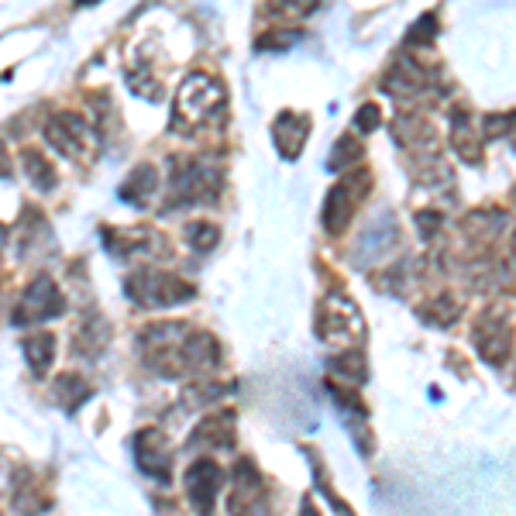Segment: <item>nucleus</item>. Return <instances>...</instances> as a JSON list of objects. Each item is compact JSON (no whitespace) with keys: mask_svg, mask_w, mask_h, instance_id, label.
<instances>
[{"mask_svg":"<svg viewBox=\"0 0 516 516\" xmlns=\"http://www.w3.org/2000/svg\"><path fill=\"white\" fill-rule=\"evenodd\" d=\"M221 104H224V86L207 73H193L176 93V104H172V128L193 131L197 124L210 121Z\"/></svg>","mask_w":516,"mask_h":516,"instance_id":"f257e3e1","label":"nucleus"},{"mask_svg":"<svg viewBox=\"0 0 516 516\" xmlns=\"http://www.w3.org/2000/svg\"><path fill=\"white\" fill-rule=\"evenodd\" d=\"M172 207H193V203H214L221 193V169L210 159H176L169 176Z\"/></svg>","mask_w":516,"mask_h":516,"instance_id":"f03ea898","label":"nucleus"},{"mask_svg":"<svg viewBox=\"0 0 516 516\" xmlns=\"http://www.w3.org/2000/svg\"><path fill=\"white\" fill-rule=\"evenodd\" d=\"M128 296L138 307H179L193 300V286L162 269H138L128 279Z\"/></svg>","mask_w":516,"mask_h":516,"instance_id":"7ed1b4c3","label":"nucleus"},{"mask_svg":"<svg viewBox=\"0 0 516 516\" xmlns=\"http://www.w3.org/2000/svg\"><path fill=\"white\" fill-rule=\"evenodd\" d=\"M45 138H49V142L56 145L62 155H69V159H83V155L90 152L93 145H97V138H93V128L83 121L80 114L52 117V121L45 124Z\"/></svg>","mask_w":516,"mask_h":516,"instance_id":"20e7f679","label":"nucleus"},{"mask_svg":"<svg viewBox=\"0 0 516 516\" xmlns=\"http://www.w3.org/2000/svg\"><path fill=\"white\" fill-rule=\"evenodd\" d=\"M475 348H479V355L486 358L489 365H503L513 348L510 320L503 314H496V310H489V314L475 324Z\"/></svg>","mask_w":516,"mask_h":516,"instance_id":"39448f33","label":"nucleus"},{"mask_svg":"<svg viewBox=\"0 0 516 516\" xmlns=\"http://www.w3.org/2000/svg\"><path fill=\"white\" fill-rule=\"evenodd\" d=\"M62 307H66V300H62L59 286L52 283L49 276H38L35 283L28 286L25 300H21L18 307V324H38V320H49V317H59Z\"/></svg>","mask_w":516,"mask_h":516,"instance_id":"423d86ee","label":"nucleus"},{"mask_svg":"<svg viewBox=\"0 0 516 516\" xmlns=\"http://www.w3.org/2000/svg\"><path fill=\"white\" fill-rule=\"evenodd\" d=\"M221 482H224V472L210 458H200V461H193V465H190V472H186V489H190V503L197 506L200 516L214 513Z\"/></svg>","mask_w":516,"mask_h":516,"instance_id":"0eeeda50","label":"nucleus"},{"mask_svg":"<svg viewBox=\"0 0 516 516\" xmlns=\"http://www.w3.org/2000/svg\"><path fill=\"white\" fill-rule=\"evenodd\" d=\"M396 241H400V228H396V221L393 217H379V221L369 224V228L362 231V238H358L355 262H362V265L379 262V258H386L389 252H393Z\"/></svg>","mask_w":516,"mask_h":516,"instance_id":"6e6552de","label":"nucleus"},{"mask_svg":"<svg viewBox=\"0 0 516 516\" xmlns=\"http://www.w3.org/2000/svg\"><path fill=\"white\" fill-rule=\"evenodd\" d=\"M166 437L159 434L155 427H148L138 434V468H142L145 475H152L155 482H169V455H166Z\"/></svg>","mask_w":516,"mask_h":516,"instance_id":"1a4fd4ad","label":"nucleus"},{"mask_svg":"<svg viewBox=\"0 0 516 516\" xmlns=\"http://www.w3.org/2000/svg\"><path fill=\"white\" fill-rule=\"evenodd\" d=\"M355 203H358L355 183H338L331 193H327V203H324L327 234H341L344 228H348L351 217H355Z\"/></svg>","mask_w":516,"mask_h":516,"instance_id":"9d476101","label":"nucleus"},{"mask_svg":"<svg viewBox=\"0 0 516 516\" xmlns=\"http://www.w3.org/2000/svg\"><path fill=\"white\" fill-rule=\"evenodd\" d=\"M231 441H234V417H231V413H217V417H207L197 430H193L190 451L193 448L217 451L221 444H224V448H231Z\"/></svg>","mask_w":516,"mask_h":516,"instance_id":"9b49d317","label":"nucleus"},{"mask_svg":"<svg viewBox=\"0 0 516 516\" xmlns=\"http://www.w3.org/2000/svg\"><path fill=\"white\" fill-rule=\"evenodd\" d=\"M307 117H296V114H279V121L272 124V138H276L279 152L286 155V159H296V152L307 142Z\"/></svg>","mask_w":516,"mask_h":516,"instance_id":"f8f14e48","label":"nucleus"},{"mask_svg":"<svg viewBox=\"0 0 516 516\" xmlns=\"http://www.w3.org/2000/svg\"><path fill=\"white\" fill-rule=\"evenodd\" d=\"M386 86L396 93V97H413V93H420V90H427V86H430V73L420 69V62L396 59L393 73L386 76Z\"/></svg>","mask_w":516,"mask_h":516,"instance_id":"ddd939ff","label":"nucleus"},{"mask_svg":"<svg viewBox=\"0 0 516 516\" xmlns=\"http://www.w3.org/2000/svg\"><path fill=\"white\" fill-rule=\"evenodd\" d=\"M155 190H159V176H155V169L152 166H138L128 176V183L117 190V197L128 200V203H145Z\"/></svg>","mask_w":516,"mask_h":516,"instance_id":"4468645a","label":"nucleus"},{"mask_svg":"<svg viewBox=\"0 0 516 516\" xmlns=\"http://www.w3.org/2000/svg\"><path fill=\"white\" fill-rule=\"evenodd\" d=\"M25 355H28V365L35 375H45L56 358V338L52 334H31L25 338Z\"/></svg>","mask_w":516,"mask_h":516,"instance_id":"2eb2a0df","label":"nucleus"},{"mask_svg":"<svg viewBox=\"0 0 516 516\" xmlns=\"http://www.w3.org/2000/svg\"><path fill=\"white\" fill-rule=\"evenodd\" d=\"M506 228V214L503 210H475V214H468L465 217V231H472V234H479V238H499Z\"/></svg>","mask_w":516,"mask_h":516,"instance_id":"dca6fc26","label":"nucleus"},{"mask_svg":"<svg viewBox=\"0 0 516 516\" xmlns=\"http://www.w3.org/2000/svg\"><path fill=\"white\" fill-rule=\"evenodd\" d=\"M52 393H56V403H62V410L73 413L76 406L86 400V393H90V389H86V382L80 379V375L69 372V375H59L56 389H52Z\"/></svg>","mask_w":516,"mask_h":516,"instance_id":"f3484780","label":"nucleus"},{"mask_svg":"<svg viewBox=\"0 0 516 516\" xmlns=\"http://www.w3.org/2000/svg\"><path fill=\"white\" fill-rule=\"evenodd\" d=\"M451 145L458 148L461 159H479V142H475V131L472 124H468L465 114H455L451 117Z\"/></svg>","mask_w":516,"mask_h":516,"instance_id":"a211bd4d","label":"nucleus"},{"mask_svg":"<svg viewBox=\"0 0 516 516\" xmlns=\"http://www.w3.org/2000/svg\"><path fill=\"white\" fill-rule=\"evenodd\" d=\"M21 162H25V172H28V179L38 186V190H52L56 186V172H52L49 166V159H45L42 152H35V148H28L25 155H21Z\"/></svg>","mask_w":516,"mask_h":516,"instance_id":"6ab92c4d","label":"nucleus"},{"mask_svg":"<svg viewBox=\"0 0 516 516\" xmlns=\"http://www.w3.org/2000/svg\"><path fill=\"white\" fill-rule=\"evenodd\" d=\"M331 372L338 375V379L351 382V386H358V382H365V358L358 355V351H344L331 362Z\"/></svg>","mask_w":516,"mask_h":516,"instance_id":"aec40b11","label":"nucleus"},{"mask_svg":"<svg viewBox=\"0 0 516 516\" xmlns=\"http://www.w3.org/2000/svg\"><path fill=\"white\" fill-rule=\"evenodd\" d=\"M104 344H107V324L100 317H90V320H86V327H80V344H76V351L100 355Z\"/></svg>","mask_w":516,"mask_h":516,"instance_id":"412c9836","label":"nucleus"},{"mask_svg":"<svg viewBox=\"0 0 516 516\" xmlns=\"http://www.w3.org/2000/svg\"><path fill=\"white\" fill-rule=\"evenodd\" d=\"M362 159V145H358V138L344 135L338 145H334L331 159H327V169L331 172H344L348 166H355V162Z\"/></svg>","mask_w":516,"mask_h":516,"instance_id":"4be33fe9","label":"nucleus"},{"mask_svg":"<svg viewBox=\"0 0 516 516\" xmlns=\"http://www.w3.org/2000/svg\"><path fill=\"white\" fill-rule=\"evenodd\" d=\"M269 7L276 18H307L320 7V0H272Z\"/></svg>","mask_w":516,"mask_h":516,"instance_id":"5701e85b","label":"nucleus"},{"mask_svg":"<svg viewBox=\"0 0 516 516\" xmlns=\"http://www.w3.org/2000/svg\"><path fill=\"white\" fill-rule=\"evenodd\" d=\"M186 241H190L197 252H210V248L221 241V231H217L214 224H190V228H186Z\"/></svg>","mask_w":516,"mask_h":516,"instance_id":"b1692460","label":"nucleus"},{"mask_svg":"<svg viewBox=\"0 0 516 516\" xmlns=\"http://www.w3.org/2000/svg\"><path fill=\"white\" fill-rule=\"evenodd\" d=\"M300 31H272V35L258 38V49H289V45L300 42Z\"/></svg>","mask_w":516,"mask_h":516,"instance_id":"393cba45","label":"nucleus"},{"mask_svg":"<svg viewBox=\"0 0 516 516\" xmlns=\"http://www.w3.org/2000/svg\"><path fill=\"white\" fill-rule=\"evenodd\" d=\"M434 31H437V18H434V14H424V18L410 28V42H417V45L434 42Z\"/></svg>","mask_w":516,"mask_h":516,"instance_id":"a878e982","label":"nucleus"},{"mask_svg":"<svg viewBox=\"0 0 516 516\" xmlns=\"http://www.w3.org/2000/svg\"><path fill=\"white\" fill-rule=\"evenodd\" d=\"M379 117H382L379 107H375V104H365L362 111L355 114V124H358L362 131H375V128H379Z\"/></svg>","mask_w":516,"mask_h":516,"instance_id":"bb28decb","label":"nucleus"},{"mask_svg":"<svg viewBox=\"0 0 516 516\" xmlns=\"http://www.w3.org/2000/svg\"><path fill=\"white\" fill-rule=\"evenodd\" d=\"M417 224H420V228H424L420 234H424V238H430V234H434L437 228H441V214H417Z\"/></svg>","mask_w":516,"mask_h":516,"instance_id":"cd10ccee","label":"nucleus"},{"mask_svg":"<svg viewBox=\"0 0 516 516\" xmlns=\"http://www.w3.org/2000/svg\"><path fill=\"white\" fill-rule=\"evenodd\" d=\"M300 516H317V510H314V503H303V513Z\"/></svg>","mask_w":516,"mask_h":516,"instance_id":"c85d7f7f","label":"nucleus"},{"mask_svg":"<svg viewBox=\"0 0 516 516\" xmlns=\"http://www.w3.org/2000/svg\"><path fill=\"white\" fill-rule=\"evenodd\" d=\"M7 172V155H4V148H0V176Z\"/></svg>","mask_w":516,"mask_h":516,"instance_id":"c756f323","label":"nucleus"},{"mask_svg":"<svg viewBox=\"0 0 516 516\" xmlns=\"http://www.w3.org/2000/svg\"><path fill=\"white\" fill-rule=\"evenodd\" d=\"M76 4H80V7H90V4H97V0H76Z\"/></svg>","mask_w":516,"mask_h":516,"instance_id":"7c9ffc66","label":"nucleus"},{"mask_svg":"<svg viewBox=\"0 0 516 516\" xmlns=\"http://www.w3.org/2000/svg\"><path fill=\"white\" fill-rule=\"evenodd\" d=\"M513 265H516V234H513Z\"/></svg>","mask_w":516,"mask_h":516,"instance_id":"2f4dec72","label":"nucleus"}]
</instances>
